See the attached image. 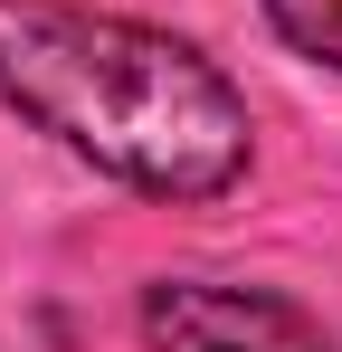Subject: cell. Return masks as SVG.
<instances>
[{"instance_id":"obj_2","label":"cell","mask_w":342,"mask_h":352,"mask_svg":"<svg viewBox=\"0 0 342 352\" xmlns=\"http://www.w3.org/2000/svg\"><path fill=\"white\" fill-rule=\"evenodd\" d=\"M143 343L152 352H333V333L276 286L162 276V286H143Z\"/></svg>"},{"instance_id":"obj_3","label":"cell","mask_w":342,"mask_h":352,"mask_svg":"<svg viewBox=\"0 0 342 352\" xmlns=\"http://www.w3.org/2000/svg\"><path fill=\"white\" fill-rule=\"evenodd\" d=\"M266 19H276V38L295 58H314V67L342 76V0H266Z\"/></svg>"},{"instance_id":"obj_1","label":"cell","mask_w":342,"mask_h":352,"mask_svg":"<svg viewBox=\"0 0 342 352\" xmlns=\"http://www.w3.org/2000/svg\"><path fill=\"white\" fill-rule=\"evenodd\" d=\"M0 105L152 200H219L257 162V115L228 67L124 10L0 0Z\"/></svg>"}]
</instances>
